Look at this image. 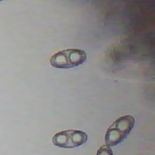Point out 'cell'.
<instances>
[{
  "instance_id": "obj_1",
  "label": "cell",
  "mask_w": 155,
  "mask_h": 155,
  "mask_svg": "<svg viewBox=\"0 0 155 155\" xmlns=\"http://www.w3.org/2000/svg\"><path fill=\"white\" fill-rule=\"evenodd\" d=\"M135 124L131 115L119 117L109 127L105 134V142L108 146L114 147L122 142L130 133Z\"/></svg>"
},
{
  "instance_id": "obj_2",
  "label": "cell",
  "mask_w": 155,
  "mask_h": 155,
  "mask_svg": "<svg viewBox=\"0 0 155 155\" xmlns=\"http://www.w3.org/2000/svg\"><path fill=\"white\" fill-rule=\"evenodd\" d=\"M87 60L85 51L79 48H68L57 51L50 59V65L59 69H70L83 64Z\"/></svg>"
},
{
  "instance_id": "obj_3",
  "label": "cell",
  "mask_w": 155,
  "mask_h": 155,
  "mask_svg": "<svg viewBox=\"0 0 155 155\" xmlns=\"http://www.w3.org/2000/svg\"><path fill=\"white\" fill-rule=\"evenodd\" d=\"M88 140V135L79 130H66L56 133L52 137L54 145L64 148L79 147Z\"/></svg>"
},
{
  "instance_id": "obj_4",
  "label": "cell",
  "mask_w": 155,
  "mask_h": 155,
  "mask_svg": "<svg viewBox=\"0 0 155 155\" xmlns=\"http://www.w3.org/2000/svg\"><path fill=\"white\" fill-rule=\"evenodd\" d=\"M96 155H113V153L111 148L105 144L97 150Z\"/></svg>"
}]
</instances>
